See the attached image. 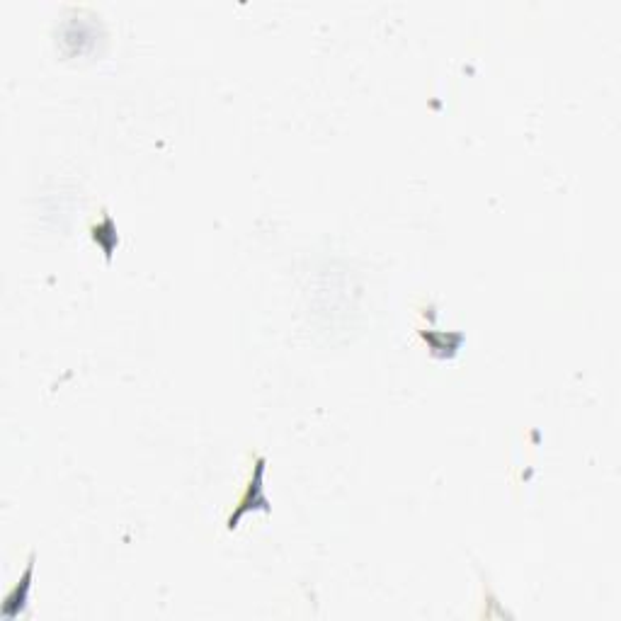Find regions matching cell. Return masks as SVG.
<instances>
[{
  "mask_svg": "<svg viewBox=\"0 0 621 621\" xmlns=\"http://www.w3.org/2000/svg\"><path fill=\"white\" fill-rule=\"evenodd\" d=\"M34 561H37V556L30 554V558H27V566L25 571H22L20 580L15 583V588L5 595L3 600V607H0V617L13 621L20 617V614L27 612V605H30V590H32V575H34Z\"/></svg>",
  "mask_w": 621,
  "mask_h": 621,
  "instance_id": "obj_2",
  "label": "cell"
},
{
  "mask_svg": "<svg viewBox=\"0 0 621 621\" xmlns=\"http://www.w3.org/2000/svg\"><path fill=\"white\" fill-rule=\"evenodd\" d=\"M265 471H267V459L265 457H255L253 471H250V478L246 483V491L241 493L238 498V505L233 507V512L226 520V529H236L238 522L248 515V512H272L270 500L265 495Z\"/></svg>",
  "mask_w": 621,
  "mask_h": 621,
  "instance_id": "obj_1",
  "label": "cell"
}]
</instances>
